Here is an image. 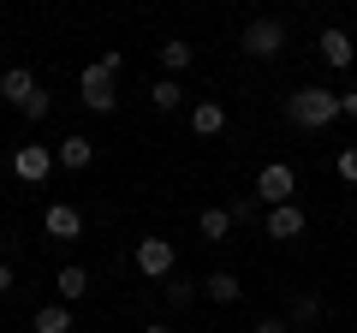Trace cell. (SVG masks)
<instances>
[{"label": "cell", "mask_w": 357, "mask_h": 333, "mask_svg": "<svg viewBox=\"0 0 357 333\" xmlns=\"http://www.w3.org/2000/svg\"><path fill=\"white\" fill-rule=\"evenodd\" d=\"M286 119H292V125H304V131H328L333 119H340V95L321 90V84H304V90L286 95Z\"/></svg>", "instance_id": "1"}, {"label": "cell", "mask_w": 357, "mask_h": 333, "mask_svg": "<svg viewBox=\"0 0 357 333\" xmlns=\"http://www.w3.org/2000/svg\"><path fill=\"white\" fill-rule=\"evenodd\" d=\"M131 262H137V274H149V280H173V268H178V250H173V238H137V250H131Z\"/></svg>", "instance_id": "2"}, {"label": "cell", "mask_w": 357, "mask_h": 333, "mask_svg": "<svg viewBox=\"0 0 357 333\" xmlns=\"http://www.w3.org/2000/svg\"><path fill=\"white\" fill-rule=\"evenodd\" d=\"M77 95H84L89 114H114V102H119V95H114V65H102V60L84 65V77H77Z\"/></svg>", "instance_id": "3"}, {"label": "cell", "mask_w": 357, "mask_h": 333, "mask_svg": "<svg viewBox=\"0 0 357 333\" xmlns=\"http://www.w3.org/2000/svg\"><path fill=\"white\" fill-rule=\"evenodd\" d=\"M256 196H262V203H274V208L298 203V173H292L286 161H268L262 173H256Z\"/></svg>", "instance_id": "4"}, {"label": "cell", "mask_w": 357, "mask_h": 333, "mask_svg": "<svg viewBox=\"0 0 357 333\" xmlns=\"http://www.w3.org/2000/svg\"><path fill=\"white\" fill-rule=\"evenodd\" d=\"M280 48H286V24H280V18H250V24H244V54L274 60Z\"/></svg>", "instance_id": "5"}, {"label": "cell", "mask_w": 357, "mask_h": 333, "mask_svg": "<svg viewBox=\"0 0 357 333\" xmlns=\"http://www.w3.org/2000/svg\"><path fill=\"white\" fill-rule=\"evenodd\" d=\"M13 173L24 185H42L54 173V149H42V143H18V149H13Z\"/></svg>", "instance_id": "6"}, {"label": "cell", "mask_w": 357, "mask_h": 333, "mask_svg": "<svg viewBox=\"0 0 357 333\" xmlns=\"http://www.w3.org/2000/svg\"><path fill=\"white\" fill-rule=\"evenodd\" d=\"M42 226H48V238H60V244H72V238H84V215H77L72 203H54L48 215H42Z\"/></svg>", "instance_id": "7"}, {"label": "cell", "mask_w": 357, "mask_h": 333, "mask_svg": "<svg viewBox=\"0 0 357 333\" xmlns=\"http://www.w3.org/2000/svg\"><path fill=\"white\" fill-rule=\"evenodd\" d=\"M316 48H321V60H328L333 72H345V65L357 60V48H351V36H345V30H321V36H316Z\"/></svg>", "instance_id": "8"}, {"label": "cell", "mask_w": 357, "mask_h": 333, "mask_svg": "<svg viewBox=\"0 0 357 333\" xmlns=\"http://www.w3.org/2000/svg\"><path fill=\"white\" fill-rule=\"evenodd\" d=\"M268 238H280V244H292V238H304V208H298V203H286V208H274V215H268Z\"/></svg>", "instance_id": "9"}, {"label": "cell", "mask_w": 357, "mask_h": 333, "mask_svg": "<svg viewBox=\"0 0 357 333\" xmlns=\"http://www.w3.org/2000/svg\"><path fill=\"white\" fill-rule=\"evenodd\" d=\"M54 161H60L66 173H84V166L96 161V143H89V137H66L60 149H54Z\"/></svg>", "instance_id": "10"}, {"label": "cell", "mask_w": 357, "mask_h": 333, "mask_svg": "<svg viewBox=\"0 0 357 333\" xmlns=\"http://www.w3.org/2000/svg\"><path fill=\"white\" fill-rule=\"evenodd\" d=\"M191 131L197 137H220V131H227V107L220 102H197L191 107Z\"/></svg>", "instance_id": "11"}, {"label": "cell", "mask_w": 357, "mask_h": 333, "mask_svg": "<svg viewBox=\"0 0 357 333\" xmlns=\"http://www.w3.org/2000/svg\"><path fill=\"white\" fill-rule=\"evenodd\" d=\"M36 90H42V84H36V77L24 72V65H13V72L0 77V95H6V102H13V107H24L30 95H36Z\"/></svg>", "instance_id": "12"}, {"label": "cell", "mask_w": 357, "mask_h": 333, "mask_svg": "<svg viewBox=\"0 0 357 333\" xmlns=\"http://www.w3.org/2000/svg\"><path fill=\"white\" fill-rule=\"evenodd\" d=\"M238 274H227V268H215V274H203V297H215V304H238Z\"/></svg>", "instance_id": "13"}, {"label": "cell", "mask_w": 357, "mask_h": 333, "mask_svg": "<svg viewBox=\"0 0 357 333\" xmlns=\"http://www.w3.org/2000/svg\"><path fill=\"white\" fill-rule=\"evenodd\" d=\"M197 232H203V244H220L232 232V208H203L197 215Z\"/></svg>", "instance_id": "14"}, {"label": "cell", "mask_w": 357, "mask_h": 333, "mask_svg": "<svg viewBox=\"0 0 357 333\" xmlns=\"http://www.w3.org/2000/svg\"><path fill=\"white\" fill-rule=\"evenodd\" d=\"M30 327H36V333H72V309H66V304H42Z\"/></svg>", "instance_id": "15"}, {"label": "cell", "mask_w": 357, "mask_h": 333, "mask_svg": "<svg viewBox=\"0 0 357 333\" xmlns=\"http://www.w3.org/2000/svg\"><path fill=\"white\" fill-rule=\"evenodd\" d=\"M84 292H89V274L77 268V262H72V268H60V304H77Z\"/></svg>", "instance_id": "16"}, {"label": "cell", "mask_w": 357, "mask_h": 333, "mask_svg": "<svg viewBox=\"0 0 357 333\" xmlns=\"http://www.w3.org/2000/svg\"><path fill=\"white\" fill-rule=\"evenodd\" d=\"M155 54H161V65H167V72H185V65H191V42H161V48H155Z\"/></svg>", "instance_id": "17"}, {"label": "cell", "mask_w": 357, "mask_h": 333, "mask_svg": "<svg viewBox=\"0 0 357 333\" xmlns=\"http://www.w3.org/2000/svg\"><path fill=\"white\" fill-rule=\"evenodd\" d=\"M149 102H155V107H161V114H173V107H178V102H185V90H178L173 77H161V84H155V90H149Z\"/></svg>", "instance_id": "18"}, {"label": "cell", "mask_w": 357, "mask_h": 333, "mask_svg": "<svg viewBox=\"0 0 357 333\" xmlns=\"http://www.w3.org/2000/svg\"><path fill=\"white\" fill-rule=\"evenodd\" d=\"M197 286H203V280H167V304H173V309H185V304L197 297Z\"/></svg>", "instance_id": "19"}, {"label": "cell", "mask_w": 357, "mask_h": 333, "mask_svg": "<svg viewBox=\"0 0 357 333\" xmlns=\"http://www.w3.org/2000/svg\"><path fill=\"white\" fill-rule=\"evenodd\" d=\"M333 173H340L345 185H357V143H345V149H340V161H333Z\"/></svg>", "instance_id": "20"}, {"label": "cell", "mask_w": 357, "mask_h": 333, "mask_svg": "<svg viewBox=\"0 0 357 333\" xmlns=\"http://www.w3.org/2000/svg\"><path fill=\"white\" fill-rule=\"evenodd\" d=\"M316 316H321V304H316L310 292H304V297H292V321H298V327H304V321H316Z\"/></svg>", "instance_id": "21"}, {"label": "cell", "mask_w": 357, "mask_h": 333, "mask_svg": "<svg viewBox=\"0 0 357 333\" xmlns=\"http://www.w3.org/2000/svg\"><path fill=\"white\" fill-rule=\"evenodd\" d=\"M48 107H54V102H48V90H36L24 107H18V114H24V119H48Z\"/></svg>", "instance_id": "22"}, {"label": "cell", "mask_w": 357, "mask_h": 333, "mask_svg": "<svg viewBox=\"0 0 357 333\" xmlns=\"http://www.w3.org/2000/svg\"><path fill=\"white\" fill-rule=\"evenodd\" d=\"M250 333H292V327H286V321H280V316H268V321H256V327H250Z\"/></svg>", "instance_id": "23"}, {"label": "cell", "mask_w": 357, "mask_h": 333, "mask_svg": "<svg viewBox=\"0 0 357 333\" xmlns=\"http://www.w3.org/2000/svg\"><path fill=\"white\" fill-rule=\"evenodd\" d=\"M340 114H345V119H357V90H345V95H340Z\"/></svg>", "instance_id": "24"}, {"label": "cell", "mask_w": 357, "mask_h": 333, "mask_svg": "<svg viewBox=\"0 0 357 333\" xmlns=\"http://www.w3.org/2000/svg\"><path fill=\"white\" fill-rule=\"evenodd\" d=\"M6 292H13V262L0 256V297H6Z\"/></svg>", "instance_id": "25"}, {"label": "cell", "mask_w": 357, "mask_h": 333, "mask_svg": "<svg viewBox=\"0 0 357 333\" xmlns=\"http://www.w3.org/2000/svg\"><path fill=\"white\" fill-rule=\"evenodd\" d=\"M143 333H173V327H161V321H149V327H143Z\"/></svg>", "instance_id": "26"}]
</instances>
